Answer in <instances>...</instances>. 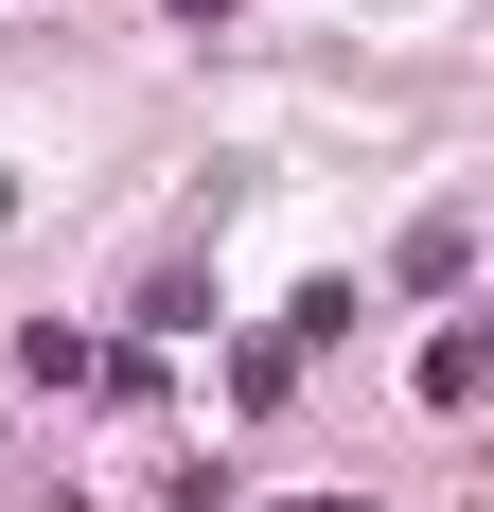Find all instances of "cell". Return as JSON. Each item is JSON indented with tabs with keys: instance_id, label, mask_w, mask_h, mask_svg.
I'll return each instance as SVG.
<instances>
[{
	"instance_id": "cell-1",
	"label": "cell",
	"mask_w": 494,
	"mask_h": 512,
	"mask_svg": "<svg viewBox=\"0 0 494 512\" xmlns=\"http://www.w3.org/2000/svg\"><path fill=\"white\" fill-rule=\"evenodd\" d=\"M477 389H494V336L442 318V336H424V407H477Z\"/></svg>"
}]
</instances>
